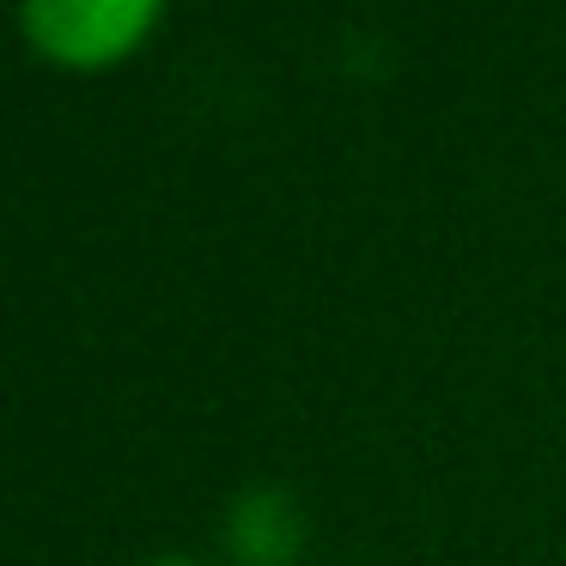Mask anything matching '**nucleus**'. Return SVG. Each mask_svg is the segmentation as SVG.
Returning a JSON list of instances; mask_svg holds the SVG:
<instances>
[{
    "instance_id": "f257e3e1",
    "label": "nucleus",
    "mask_w": 566,
    "mask_h": 566,
    "mask_svg": "<svg viewBox=\"0 0 566 566\" xmlns=\"http://www.w3.org/2000/svg\"><path fill=\"white\" fill-rule=\"evenodd\" d=\"M159 19L165 0H19V38L67 74H104L128 62Z\"/></svg>"
},
{
    "instance_id": "f03ea898",
    "label": "nucleus",
    "mask_w": 566,
    "mask_h": 566,
    "mask_svg": "<svg viewBox=\"0 0 566 566\" xmlns=\"http://www.w3.org/2000/svg\"><path fill=\"white\" fill-rule=\"evenodd\" d=\"M226 554L238 566H298L305 548V505L281 488V481H250L226 505Z\"/></svg>"
},
{
    "instance_id": "7ed1b4c3",
    "label": "nucleus",
    "mask_w": 566,
    "mask_h": 566,
    "mask_svg": "<svg viewBox=\"0 0 566 566\" xmlns=\"http://www.w3.org/2000/svg\"><path fill=\"white\" fill-rule=\"evenodd\" d=\"M140 566H213V560H201V554H153V560H140Z\"/></svg>"
}]
</instances>
